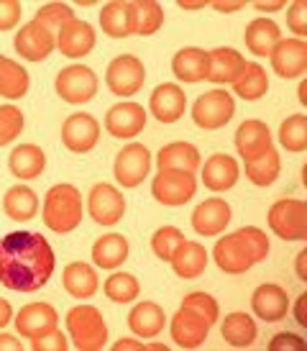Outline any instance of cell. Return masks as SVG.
Returning <instances> with one entry per match:
<instances>
[{"label": "cell", "mask_w": 307, "mask_h": 351, "mask_svg": "<svg viewBox=\"0 0 307 351\" xmlns=\"http://www.w3.org/2000/svg\"><path fill=\"white\" fill-rule=\"evenodd\" d=\"M57 269L54 249L38 231H13L0 239V285L13 293H36Z\"/></svg>", "instance_id": "6da1fadb"}, {"label": "cell", "mask_w": 307, "mask_h": 351, "mask_svg": "<svg viewBox=\"0 0 307 351\" xmlns=\"http://www.w3.org/2000/svg\"><path fill=\"white\" fill-rule=\"evenodd\" d=\"M269 256V239L256 226H243L233 234L218 239L212 249V259L218 269L225 274H243L254 264L264 262Z\"/></svg>", "instance_id": "7a4b0ae2"}, {"label": "cell", "mask_w": 307, "mask_h": 351, "mask_svg": "<svg viewBox=\"0 0 307 351\" xmlns=\"http://www.w3.org/2000/svg\"><path fill=\"white\" fill-rule=\"evenodd\" d=\"M41 221L54 234H72L82 223V193L69 182L49 187L41 203Z\"/></svg>", "instance_id": "3957f363"}, {"label": "cell", "mask_w": 307, "mask_h": 351, "mask_svg": "<svg viewBox=\"0 0 307 351\" xmlns=\"http://www.w3.org/2000/svg\"><path fill=\"white\" fill-rule=\"evenodd\" d=\"M69 333V343L77 351H100L106 349L108 341V326L103 313L97 311L95 305L79 302L72 311L64 315Z\"/></svg>", "instance_id": "277c9868"}, {"label": "cell", "mask_w": 307, "mask_h": 351, "mask_svg": "<svg viewBox=\"0 0 307 351\" xmlns=\"http://www.w3.org/2000/svg\"><path fill=\"white\" fill-rule=\"evenodd\" d=\"M267 223L282 241H305L307 239V205L297 197H282L271 203Z\"/></svg>", "instance_id": "5b68a950"}, {"label": "cell", "mask_w": 307, "mask_h": 351, "mask_svg": "<svg viewBox=\"0 0 307 351\" xmlns=\"http://www.w3.org/2000/svg\"><path fill=\"white\" fill-rule=\"evenodd\" d=\"M236 116V100L228 90H208L192 106V121L202 131H218Z\"/></svg>", "instance_id": "8992f818"}, {"label": "cell", "mask_w": 307, "mask_h": 351, "mask_svg": "<svg viewBox=\"0 0 307 351\" xmlns=\"http://www.w3.org/2000/svg\"><path fill=\"white\" fill-rule=\"evenodd\" d=\"M97 75L85 64H69V67L59 69L57 80H54V90L57 95L69 106H85L97 95Z\"/></svg>", "instance_id": "52a82bcc"}, {"label": "cell", "mask_w": 307, "mask_h": 351, "mask_svg": "<svg viewBox=\"0 0 307 351\" xmlns=\"http://www.w3.org/2000/svg\"><path fill=\"white\" fill-rule=\"evenodd\" d=\"M146 82L144 62L134 54H121L115 57L106 69V85L108 90L118 98H131Z\"/></svg>", "instance_id": "ba28073f"}, {"label": "cell", "mask_w": 307, "mask_h": 351, "mask_svg": "<svg viewBox=\"0 0 307 351\" xmlns=\"http://www.w3.org/2000/svg\"><path fill=\"white\" fill-rule=\"evenodd\" d=\"M195 193H197L195 175L180 169H162L151 182V195L156 197V203L167 208H182L195 197Z\"/></svg>", "instance_id": "9c48e42d"}, {"label": "cell", "mask_w": 307, "mask_h": 351, "mask_svg": "<svg viewBox=\"0 0 307 351\" xmlns=\"http://www.w3.org/2000/svg\"><path fill=\"white\" fill-rule=\"evenodd\" d=\"M151 152L144 147V144H128L123 147L118 154H115V165H113V175H115V182L125 190H134L144 182L149 172H151Z\"/></svg>", "instance_id": "30bf717a"}, {"label": "cell", "mask_w": 307, "mask_h": 351, "mask_svg": "<svg viewBox=\"0 0 307 351\" xmlns=\"http://www.w3.org/2000/svg\"><path fill=\"white\" fill-rule=\"evenodd\" d=\"M100 141V123L95 116L90 113H72L64 118L62 123V144L67 147V152L72 154H87L93 152Z\"/></svg>", "instance_id": "8fae6325"}, {"label": "cell", "mask_w": 307, "mask_h": 351, "mask_svg": "<svg viewBox=\"0 0 307 351\" xmlns=\"http://www.w3.org/2000/svg\"><path fill=\"white\" fill-rule=\"evenodd\" d=\"M210 323L202 318L200 313H195L187 305H180V311L174 313V318L169 321V333H172V341L180 349H200L202 343L208 341V333H210Z\"/></svg>", "instance_id": "7c38bea8"}, {"label": "cell", "mask_w": 307, "mask_h": 351, "mask_svg": "<svg viewBox=\"0 0 307 351\" xmlns=\"http://www.w3.org/2000/svg\"><path fill=\"white\" fill-rule=\"evenodd\" d=\"M87 213L100 226H115L125 215V197L118 187L97 182L87 195Z\"/></svg>", "instance_id": "4fadbf2b"}, {"label": "cell", "mask_w": 307, "mask_h": 351, "mask_svg": "<svg viewBox=\"0 0 307 351\" xmlns=\"http://www.w3.org/2000/svg\"><path fill=\"white\" fill-rule=\"evenodd\" d=\"M13 323H16V331H19L21 339L34 341L38 336H47V333H51L57 328L59 313L49 302H31V305H23L16 313Z\"/></svg>", "instance_id": "5bb4252c"}, {"label": "cell", "mask_w": 307, "mask_h": 351, "mask_svg": "<svg viewBox=\"0 0 307 351\" xmlns=\"http://www.w3.org/2000/svg\"><path fill=\"white\" fill-rule=\"evenodd\" d=\"M146 128V110L141 103L121 100L106 113V131L113 138H134Z\"/></svg>", "instance_id": "9a60e30c"}, {"label": "cell", "mask_w": 307, "mask_h": 351, "mask_svg": "<svg viewBox=\"0 0 307 351\" xmlns=\"http://www.w3.org/2000/svg\"><path fill=\"white\" fill-rule=\"evenodd\" d=\"M236 152L238 156L243 159V165L246 162H254V159H259L269 152V149H274V136H271V131L264 121L259 118H249V121H243L236 131Z\"/></svg>", "instance_id": "2e32d148"}, {"label": "cell", "mask_w": 307, "mask_h": 351, "mask_svg": "<svg viewBox=\"0 0 307 351\" xmlns=\"http://www.w3.org/2000/svg\"><path fill=\"white\" fill-rule=\"evenodd\" d=\"M251 311L259 321L277 323L284 321L289 313V295L287 290L277 282H264L259 285L254 295H251Z\"/></svg>", "instance_id": "e0dca14e"}, {"label": "cell", "mask_w": 307, "mask_h": 351, "mask_svg": "<svg viewBox=\"0 0 307 351\" xmlns=\"http://www.w3.org/2000/svg\"><path fill=\"white\" fill-rule=\"evenodd\" d=\"M271 69L282 80H297L307 69V44L305 39H282L269 54Z\"/></svg>", "instance_id": "ac0fdd59"}, {"label": "cell", "mask_w": 307, "mask_h": 351, "mask_svg": "<svg viewBox=\"0 0 307 351\" xmlns=\"http://www.w3.org/2000/svg\"><path fill=\"white\" fill-rule=\"evenodd\" d=\"M187 110V95L180 85L174 82H162L156 85L149 98V113L159 123H177Z\"/></svg>", "instance_id": "d6986e66"}, {"label": "cell", "mask_w": 307, "mask_h": 351, "mask_svg": "<svg viewBox=\"0 0 307 351\" xmlns=\"http://www.w3.org/2000/svg\"><path fill=\"white\" fill-rule=\"evenodd\" d=\"M230 223V205L223 197H208L192 210V228L195 234L212 239L221 236Z\"/></svg>", "instance_id": "ffe728a7"}, {"label": "cell", "mask_w": 307, "mask_h": 351, "mask_svg": "<svg viewBox=\"0 0 307 351\" xmlns=\"http://www.w3.org/2000/svg\"><path fill=\"white\" fill-rule=\"evenodd\" d=\"M13 47L26 62H44V59L57 49V39L49 34L44 26H38L36 21H29L26 26H21Z\"/></svg>", "instance_id": "44dd1931"}, {"label": "cell", "mask_w": 307, "mask_h": 351, "mask_svg": "<svg viewBox=\"0 0 307 351\" xmlns=\"http://www.w3.org/2000/svg\"><path fill=\"white\" fill-rule=\"evenodd\" d=\"M100 29L110 39H128L136 34L134 0H110L100 8Z\"/></svg>", "instance_id": "7402d4cb"}, {"label": "cell", "mask_w": 307, "mask_h": 351, "mask_svg": "<svg viewBox=\"0 0 307 351\" xmlns=\"http://www.w3.org/2000/svg\"><path fill=\"white\" fill-rule=\"evenodd\" d=\"M95 44H97L95 29L82 19L69 21L67 26L57 34V49L62 51V57H69V59L87 57L90 51L95 49Z\"/></svg>", "instance_id": "603a6c76"}, {"label": "cell", "mask_w": 307, "mask_h": 351, "mask_svg": "<svg viewBox=\"0 0 307 351\" xmlns=\"http://www.w3.org/2000/svg\"><path fill=\"white\" fill-rule=\"evenodd\" d=\"M202 169V185L212 190V193H225L230 187H236L241 177L238 162L228 154H212L205 159V165H200Z\"/></svg>", "instance_id": "cb8c5ba5"}, {"label": "cell", "mask_w": 307, "mask_h": 351, "mask_svg": "<svg viewBox=\"0 0 307 351\" xmlns=\"http://www.w3.org/2000/svg\"><path fill=\"white\" fill-rule=\"evenodd\" d=\"M243 67L246 57L233 47H218L208 51V80L212 85H233Z\"/></svg>", "instance_id": "d4e9b609"}, {"label": "cell", "mask_w": 307, "mask_h": 351, "mask_svg": "<svg viewBox=\"0 0 307 351\" xmlns=\"http://www.w3.org/2000/svg\"><path fill=\"white\" fill-rule=\"evenodd\" d=\"M208 262H210L208 249L200 241H190V239H184L182 244L177 246V252L172 254V259H169L174 274H180L182 280H197L205 272Z\"/></svg>", "instance_id": "484cf974"}, {"label": "cell", "mask_w": 307, "mask_h": 351, "mask_svg": "<svg viewBox=\"0 0 307 351\" xmlns=\"http://www.w3.org/2000/svg\"><path fill=\"white\" fill-rule=\"evenodd\" d=\"M164 326H167L164 308L151 300L136 302L134 308H131V313H128V328L138 339H154V336H159L164 331Z\"/></svg>", "instance_id": "4316f807"}, {"label": "cell", "mask_w": 307, "mask_h": 351, "mask_svg": "<svg viewBox=\"0 0 307 351\" xmlns=\"http://www.w3.org/2000/svg\"><path fill=\"white\" fill-rule=\"evenodd\" d=\"M174 77L184 85H197L208 80V51L200 47H184L172 57Z\"/></svg>", "instance_id": "83f0119b"}, {"label": "cell", "mask_w": 307, "mask_h": 351, "mask_svg": "<svg viewBox=\"0 0 307 351\" xmlns=\"http://www.w3.org/2000/svg\"><path fill=\"white\" fill-rule=\"evenodd\" d=\"M200 165H202L200 152H197V147L190 144V141H172V144H167V147L159 149V154H156L159 172H162V169H180V172L195 175V172L200 169Z\"/></svg>", "instance_id": "f1b7e54d"}, {"label": "cell", "mask_w": 307, "mask_h": 351, "mask_svg": "<svg viewBox=\"0 0 307 351\" xmlns=\"http://www.w3.org/2000/svg\"><path fill=\"white\" fill-rule=\"evenodd\" d=\"M62 285H64L67 295H72L75 300H90V298L97 293L100 280H97V272L93 264L72 262V264H67L64 272H62Z\"/></svg>", "instance_id": "f546056e"}, {"label": "cell", "mask_w": 307, "mask_h": 351, "mask_svg": "<svg viewBox=\"0 0 307 351\" xmlns=\"http://www.w3.org/2000/svg\"><path fill=\"white\" fill-rule=\"evenodd\" d=\"M243 41H246V49L256 57H269L274 47L282 41V31H279L277 21L271 19H254L243 31Z\"/></svg>", "instance_id": "4dcf8cb0"}, {"label": "cell", "mask_w": 307, "mask_h": 351, "mask_svg": "<svg viewBox=\"0 0 307 351\" xmlns=\"http://www.w3.org/2000/svg\"><path fill=\"white\" fill-rule=\"evenodd\" d=\"M8 169L13 177H19L21 182L23 180H36L41 177V172L47 169V154L44 149L36 147V144H21L10 152L8 156Z\"/></svg>", "instance_id": "1f68e13d"}, {"label": "cell", "mask_w": 307, "mask_h": 351, "mask_svg": "<svg viewBox=\"0 0 307 351\" xmlns=\"http://www.w3.org/2000/svg\"><path fill=\"white\" fill-rule=\"evenodd\" d=\"M221 336L233 349H249L256 341L259 328L249 313H228L221 321Z\"/></svg>", "instance_id": "d6a6232c"}, {"label": "cell", "mask_w": 307, "mask_h": 351, "mask_svg": "<svg viewBox=\"0 0 307 351\" xmlns=\"http://www.w3.org/2000/svg\"><path fill=\"white\" fill-rule=\"evenodd\" d=\"M128 252H131V246H128V239L123 234H106L93 244V262L100 269L113 272L128 259Z\"/></svg>", "instance_id": "836d02e7"}, {"label": "cell", "mask_w": 307, "mask_h": 351, "mask_svg": "<svg viewBox=\"0 0 307 351\" xmlns=\"http://www.w3.org/2000/svg\"><path fill=\"white\" fill-rule=\"evenodd\" d=\"M3 213L8 215L10 221H31L38 213V195L26 185H13L3 195Z\"/></svg>", "instance_id": "e575fe53"}, {"label": "cell", "mask_w": 307, "mask_h": 351, "mask_svg": "<svg viewBox=\"0 0 307 351\" xmlns=\"http://www.w3.org/2000/svg\"><path fill=\"white\" fill-rule=\"evenodd\" d=\"M269 90V77L267 69L261 67L259 62H246V67L241 69V75L233 82V93L246 103L261 100Z\"/></svg>", "instance_id": "d590c367"}, {"label": "cell", "mask_w": 307, "mask_h": 351, "mask_svg": "<svg viewBox=\"0 0 307 351\" xmlns=\"http://www.w3.org/2000/svg\"><path fill=\"white\" fill-rule=\"evenodd\" d=\"M31 88L29 72L21 67L19 62L0 54V98L21 100Z\"/></svg>", "instance_id": "8d00e7d4"}, {"label": "cell", "mask_w": 307, "mask_h": 351, "mask_svg": "<svg viewBox=\"0 0 307 351\" xmlns=\"http://www.w3.org/2000/svg\"><path fill=\"white\" fill-rule=\"evenodd\" d=\"M246 180L256 187H269L277 182L279 172H282V156H279L277 149H269L267 154L254 159V162H246Z\"/></svg>", "instance_id": "74e56055"}, {"label": "cell", "mask_w": 307, "mask_h": 351, "mask_svg": "<svg viewBox=\"0 0 307 351\" xmlns=\"http://www.w3.org/2000/svg\"><path fill=\"white\" fill-rule=\"evenodd\" d=\"M279 144L292 154H302L307 149V116L295 113L284 118L279 126Z\"/></svg>", "instance_id": "f35d334b"}, {"label": "cell", "mask_w": 307, "mask_h": 351, "mask_svg": "<svg viewBox=\"0 0 307 351\" xmlns=\"http://www.w3.org/2000/svg\"><path fill=\"white\" fill-rule=\"evenodd\" d=\"M103 293H106L108 300L125 305V302L138 300V295H141V285H138V280H136L134 274L113 272L106 280V285H103Z\"/></svg>", "instance_id": "ab89813d"}, {"label": "cell", "mask_w": 307, "mask_h": 351, "mask_svg": "<svg viewBox=\"0 0 307 351\" xmlns=\"http://www.w3.org/2000/svg\"><path fill=\"white\" fill-rule=\"evenodd\" d=\"M75 19H77L75 10H72V5H67V3H47V5H41V8L36 10V16H34V21H36L38 26H44L54 39H57L59 31Z\"/></svg>", "instance_id": "60d3db41"}, {"label": "cell", "mask_w": 307, "mask_h": 351, "mask_svg": "<svg viewBox=\"0 0 307 351\" xmlns=\"http://www.w3.org/2000/svg\"><path fill=\"white\" fill-rule=\"evenodd\" d=\"M136 5V34L154 36L164 26V8L156 0H134Z\"/></svg>", "instance_id": "b9f144b4"}, {"label": "cell", "mask_w": 307, "mask_h": 351, "mask_svg": "<svg viewBox=\"0 0 307 351\" xmlns=\"http://www.w3.org/2000/svg\"><path fill=\"white\" fill-rule=\"evenodd\" d=\"M184 241V234L177 228V226H162L151 234V249L154 254L162 259V262H169L172 254L177 252V246Z\"/></svg>", "instance_id": "7bdbcfd3"}, {"label": "cell", "mask_w": 307, "mask_h": 351, "mask_svg": "<svg viewBox=\"0 0 307 351\" xmlns=\"http://www.w3.org/2000/svg\"><path fill=\"white\" fill-rule=\"evenodd\" d=\"M26 118L16 106H0V147H8L21 136Z\"/></svg>", "instance_id": "ee69618b"}, {"label": "cell", "mask_w": 307, "mask_h": 351, "mask_svg": "<svg viewBox=\"0 0 307 351\" xmlns=\"http://www.w3.org/2000/svg\"><path fill=\"white\" fill-rule=\"evenodd\" d=\"M182 305L192 308L195 313H200L202 318L210 323V326H215V323H218V318H221V308H218V300H215L212 295H208V293H200V290H195V293L184 295Z\"/></svg>", "instance_id": "f6af8a7d"}, {"label": "cell", "mask_w": 307, "mask_h": 351, "mask_svg": "<svg viewBox=\"0 0 307 351\" xmlns=\"http://www.w3.org/2000/svg\"><path fill=\"white\" fill-rule=\"evenodd\" d=\"M287 26L292 34H297L295 39H305L307 36V3L305 0H295L287 8Z\"/></svg>", "instance_id": "bcb514c9"}, {"label": "cell", "mask_w": 307, "mask_h": 351, "mask_svg": "<svg viewBox=\"0 0 307 351\" xmlns=\"http://www.w3.org/2000/svg\"><path fill=\"white\" fill-rule=\"evenodd\" d=\"M69 346H72L69 339L59 331V328H54V331L47 333V336H38V339L31 341V349L34 351H67Z\"/></svg>", "instance_id": "7dc6e473"}, {"label": "cell", "mask_w": 307, "mask_h": 351, "mask_svg": "<svg viewBox=\"0 0 307 351\" xmlns=\"http://www.w3.org/2000/svg\"><path fill=\"white\" fill-rule=\"evenodd\" d=\"M23 5L19 0H0V31H13L21 23Z\"/></svg>", "instance_id": "c3c4849f"}, {"label": "cell", "mask_w": 307, "mask_h": 351, "mask_svg": "<svg viewBox=\"0 0 307 351\" xmlns=\"http://www.w3.org/2000/svg\"><path fill=\"white\" fill-rule=\"evenodd\" d=\"M269 349L271 351H302L305 349V341L295 336V333H277L271 341H269Z\"/></svg>", "instance_id": "681fc988"}, {"label": "cell", "mask_w": 307, "mask_h": 351, "mask_svg": "<svg viewBox=\"0 0 307 351\" xmlns=\"http://www.w3.org/2000/svg\"><path fill=\"white\" fill-rule=\"evenodd\" d=\"M113 351H146V343L136 341V339H121L113 343Z\"/></svg>", "instance_id": "f907efd6"}, {"label": "cell", "mask_w": 307, "mask_h": 351, "mask_svg": "<svg viewBox=\"0 0 307 351\" xmlns=\"http://www.w3.org/2000/svg\"><path fill=\"white\" fill-rule=\"evenodd\" d=\"M0 351H23V343H21L16 336L0 333Z\"/></svg>", "instance_id": "816d5d0a"}, {"label": "cell", "mask_w": 307, "mask_h": 351, "mask_svg": "<svg viewBox=\"0 0 307 351\" xmlns=\"http://www.w3.org/2000/svg\"><path fill=\"white\" fill-rule=\"evenodd\" d=\"M210 5L218 10V13H236V10L246 8V3H243V0H236V3H221V0H215V3H210Z\"/></svg>", "instance_id": "f5cc1de1"}, {"label": "cell", "mask_w": 307, "mask_h": 351, "mask_svg": "<svg viewBox=\"0 0 307 351\" xmlns=\"http://www.w3.org/2000/svg\"><path fill=\"white\" fill-rule=\"evenodd\" d=\"M10 321H13V308H10L8 300H3V298H0V331H3Z\"/></svg>", "instance_id": "db71d44e"}, {"label": "cell", "mask_w": 307, "mask_h": 351, "mask_svg": "<svg viewBox=\"0 0 307 351\" xmlns=\"http://www.w3.org/2000/svg\"><path fill=\"white\" fill-rule=\"evenodd\" d=\"M305 302H307V295H299V298H297V305H295V318H297L299 326H307V318H305Z\"/></svg>", "instance_id": "11a10c76"}, {"label": "cell", "mask_w": 307, "mask_h": 351, "mask_svg": "<svg viewBox=\"0 0 307 351\" xmlns=\"http://www.w3.org/2000/svg\"><path fill=\"white\" fill-rule=\"evenodd\" d=\"M297 277L302 282H307V249L297 254Z\"/></svg>", "instance_id": "9f6ffc18"}, {"label": "cell", "mask_w": 307, "mask_h": 351, "mask_svg": "<svg viewBox=\"0 0 307 351\" xmlns=\"http://www.w3.org/2000/svg\"><path fill=\"white\" fill-rule=\"evenodd\" d=\"M254 8L256 10H261V13H271V10H282L284 8V3H282V0H277V3H254Z\"/></svg>", "instance_id": "6f0895ef"}, {"label": "cell", "mask_w": 307, "mask_h": 351, "mask_svg": "<svg viewBox=\"0 0 307 351\" xmlns=\"http://www.w3.org/2000/svg\"><path fill=\"white\" fill-rule=\"evenodd\" d=\"M177 5H180L182 10H202L205 5H208V0H200V3H187V0H180Z\"/></svg>", "instance_id": "680465c9"}, {"label": "cell", "mask_w": 307, "mask_h": 351, "mask_svg": "<svg viewBox=\"0 0 307 351\" xmlns=\"http://www.w3.org/2000/svg\"><path fill=\"white\" fill-rule=\"evenodd\" d=\"M299 103H307V82H299Z\"/></svg>", "instance_id": "91938a15"}, {"label": "cell", "mask_w": 307, "mask_h": 351, "mask_svg": "<svg viewBox=\"0 0 307 351\" xmlns=\"http://www.w3.org/2000/svg\"><path fill=\"white\" fill-rule=\"evenodd\" d=\"M146 349H154V351H169L164 343H146Z\"/></svg>", "instance_id": "94428289"}]
</instances>
